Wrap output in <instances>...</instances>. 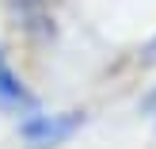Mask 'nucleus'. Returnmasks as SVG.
<instances>
[{
	"mask_svg": "<svg viewBox=\"0 0 156 149\" xmlns=\"http://www.w3.org/2000/svg\"><path fill=\"white\" fill-rule=\"evenodd\" d=\"M27 103V92H23L19 76L8 69V61L0 58V107H23Z\"/></svg>",
	"mask_w": 156,
	"mask_h": 149,
	"instance_id": "f257e3e1",
	"label": "nucleus"
}]
</instances>
